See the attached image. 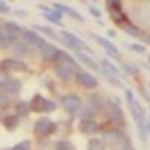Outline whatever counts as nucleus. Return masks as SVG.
<instances>
[{
	"label": "nucleus",
	"mask_w": 150,
	"mask_h": 150,
	"mask_svg": "<svg viewBox=\"0 0 150 150\" xmlns=\"http://www.w3.org/2000/svg\"><path fill=\"white\" fill-rule=\"evenodd\" d=\"M129 107V112H131V116L137 125V129L140 132V140L144 143L146 138H147V119H146V112H144V107L141 105L140 100H134L131 104H128Z\"/></svg>",
	"instance_id": "nucleus-1"
},
{
	"label": "nucleus",
	"mask_w": 150,
	"mask_h": 150,
	"mask_svg": "<svg viewBox=\"0 0 150 150\" xmlns=\"http://www.w3.org/2000/svg\"><path fill=\"white\" fill-rule=\"evenodd\" d=\"M59 37H61V40H62V43L66 45L67 48L73 49L74 52H79V51L85 49V51H88V52L92 54V49H91L86 43H85L80 37H77L76 34H73V33H70V31H67V30H61V31H59Z\"/></svg>",
	"instance_id": "nucleus-2"
},
{
	"label": "nucleus",
	"mask_w": 150,
	"mask_h": 150,
	"mask_svg": "<svg viewBox=\"0 0 150 150\" xmlns=\"http://www.w3.org/2000/svg\"><path fill=\"white\" fill-rule=\"evenodd\" d=\"M30 105H31V112L33 113H52L57 109V104L52 100L45 98L43 95L36 94L31 100H30Z\"/></svg>",
	"instance_id": "nucleus-3"
},
{
	"label": "nucleus",
	"mask_w": 150,
	"mask_h": 150,
	"mask_svg": "<svg viewBox=\"0 0 150 150\" xmlns=\"http://www.w3.org/2000/svg\"><path fill=\"white\" fill-rule=\"evenodd\" d=\"M105 6H107V11H109V13H110V19L113 21L115 24L123 25V24L128 23V16L122 11L120 2H117V0H107Z\"/></svg>",
	"instance_id": "nucleus-4"
},
{
	"label": "nucleus",
	"mask_w": 150,
	"mask_h": 150,
	"mask_svg": "<svg viewBox=\"0 0 150 150\" xmlns=\"http://www.w3.org/2000/svg\"><path fill=\"white\" fill-rule=\"evenodd\" d=\"M103 113L107 116V119H109L112 123L119 125V126L125 125V116L122 113L120 105H117L115 103H105L103 105Z\"/></svg>",
	"instance_id": "nucleus-5"
},
{
	"label": "nucleus",
	"mask_w": 150,
	"mask_h": 150,
	"mask_svg": "<svg viewBox=\"0 0 150 150\" xmlns=\"http://www.w3.org/2000/svg\"><path fill=\"white\" fill-rule=\"evenodd\" d=\"M103 141L105 144H110V146H125V144H129L131 143V138L126 132H123L122 129H113V131H109L105 132L104 137H103Z\"/></svg>",
	"instance_id": "nucleus-6"
},
{
	"label": "nucleus",
	"mask_w": 150,
	"mask_h": 150,
	"mask_svg": "<svg viewBox=\"0 0 150 150\" xmlns=\"http://www.w3.org/2000/svg\"><path fill=\"white\" fill-rule=\"evenodd\" d=\"M33 131H34V134H37V135L48 137V135H51V134H54V132L57 131V123L52 122V120L48 119V117H40L39 120H36Z\"/></svg>",
	"instance_id": "nucleus-7"
},
{
	"label": "nucleus",
	"mask_w": 150,
	"mask_h": 150,
	"mask_svg": "<svg viewBox=\"0 0 150 150\" xmlns=\"http://www.w3.org/2000/svg\"><path fill=\"white\" fill-rule=\"evenodd\" d=\"M61 104H62L64 109H66L67 112H70V113H77L83 105L82 98L76 94H69V95L61 97Z\"/></svg>",
	"instance_id": "nucleus-8"
},
{
	"label": "nucleus",
	"mask_w": 150,
	"mask_h": 150,
	"mask_svg": "<svg viewBox=\"0 0 150 150\" xmlns=\"http://www.w3.org/2000/svg\"><path fill=\"white\" fill-rule=\"evenodd\" d=\"M74 79L79 85H82L83 88H88V89H94L98 86V80L94 74L88 73V71H77L74 74Z\"/></svg>",
	"instance_id": "nucleus-9"
},
{
	"label": "nucleus",
	"mask_w": 150,
	"mask_h": 150,
	"mask_svg": "<svg viewBox=\"0 0 150 150\" xmlns=\"http://www.w3.org/2000/svg\"><path fill=\"white\" fill-rule=\"evenodd\" d=\"M21 88H23V83L18 79H6L2 80V92L9 95V97H15L21 92Z\"/></svg>",
	"instance_id": "nucleus-10"
},
{
	"label": "nucleus",
	"mask_w": 150,
	"mask_h": 150,
	"mask_svg": "<svg viewBox=\"0 0 150 150\" xmlns=\"http://www.w3.org/2000/svg\"><path fill=\"white\" fill-rule=\"evenodd\" d=\"M94 40H97V43L101 45V46L105 49V54L109 55V57H112V58H115V59H119V58H120L119 49L115 46V43H112L109 39H105V37H103V36H98V34H94Z\"/></svg>",
	"instance_id": "nucleus-11"
},
{
	"label": "nucleus",
	"mask_w": 150,
	"mask_h": 150,
	"mask_svg": "<svg viewBox=\"0 0 150 150\" xmlns=\"http://www.w3.org/2000/svg\"><path fill=\"white\" fill-rule=\"evenodd\" d=\"M2 70H11V71H16V73H24L27 71V66L24 61H21L18 58H8L2 61Z\"/></svg>",
	"instance_id": "nucleus-12"
},
{
	"label": "nucleus",
	"mask_w": 150,
	"mask_h": 150,
	"mask_svg": "<svg viewBox=\"0 0 150 150\" xmlns=\"http://www.w3.org/2000/svg\"><path fill=\"white\" fill-rule=\"evenodd\" d=\"M79 131L83 135H94L100 131V125L94 119H82L79 122Z\"/></svg>",
	"instance_id": "nucleus-13"
},
{
	"label": "nucleus",
	"mask_w": 150,
	"mask_h": 150,
	"mask_svg": "<svg viewBox=\"0 0 150 150\" xmlns=\"http://www.w3.org/2000/svg\"><path fill=\"white\" fill-rule=\"evenodd\" d=\"M54 71H55V74H57L61 80H64V82L71 80L73 74L77 73L71 66H67V64H55V66H54Z\"/></svg>",
	"instance_id": "nucleus-14"
},
{
	"label": "nucleus",
	"mask_w": 150,
	"mask_h": 150,
	"mask_svg": "<svg viewBox=\"0 0 150 150\" xmlns=\"http://www.w3.org/2000/svg\"><path fill=\"white\" fill-rule=\"evenodd\" d=\"M39 52H40V55L43 57L45 59H48V61H57V57H58V52H59V49L57 48V46H54V45H51V43H43L40 48H39Z\"/></svg>",
	"instance_id": "nucleus-15"
},
{
	"label": "nucleus",
	"mask_w": 150,
	"mask_h": 150,
	"mask_svg": "<svg viewBox=\"0 0 150 150\" xmlns=\"http://www.w3.org/2000/svg\"><path fill=\"white\" fill-rule=\"evenodd\" d=\"M55 64H67V66H71L76 71H79V64L76 62V59H74L70 54L64 52V51H61V49H59V52H58V57H57Z\"/></svg>",
	"instance_id": "nucleus-16"
},
{
	"label": "nucleus",
	"mask_w": 150,
	"mask_h": 150,
	"mask_svg": "<svg viewBox=\"0 0 150 150\" xmlns=\"http://www.w3.org/2000/svg\"><path fill=\"white\" fill-rule=\"evenodd\" d=\"M76 58L79 59V62H82L83 66H86V67H89L91 70H94V71H101V69L98 67V64L89 57V55H86V54H83L82 51H79V52H76Z\"/></svg>",
	"instance_id": "nucleus-17"
},
{
	"label": "nucleus",
	"mask_w": 150,
	"mask_h": 150,
	"mask_svg": "<svg viewBox=\"0 0 150 150\" xmlns=\"http://www.w3.org/2000/svg\"><path fill=\"white\" fill-rule=\"evenodd\" d=\"M31 112V105H30V101H18L15 104V113L19 119H24L30 115Z\"/></svg>",
	"instance_id": "nucleus-18"
},
{
	"label": "nucleus",
	"mask_w": 150,
	"mask_h": 150,
	"mask_svg": "<svg viewBox=\"0 0 150 150\" xmlns=\"http://www.w3.org/2000/svg\"><path fill=\"white\" fill-rule=\"evenodd\" d=\"M16 36L15 34H9L6 31L2 30V34H0V45H2L3 49H8V48H13V45L16 43Z\"/></svg>",
	"instance_id": "nucleus-19"
},
{
	"label": "nucleus",
	"mask_w": 150,
	"mask_h": 150,
	"mask_svg": "<svg viewBox=\"0 0 150 150\" xmlns=\"http://www.w3.org/2000/svg\"><path fill=\"white\" fill-rule=\"evenodd\" d=\"M2 123H3V128L8 131H15L16 126L19 125V117L16 115H8L2 119Z\"/></svg>",
	"instance_id": "nucleus-20"
},
{
	"label": "nucleus",
	"mask_w": 150,
	"mask_h": 150,
	"mask_svg": "<svg viewBox=\"0 0 150 150\" xmlns=\"http://www.w3.org/2000/svg\"><path fill=\"white\" fill-rule=\"evenodd\" d=\"M23 40L25 42L27 45H34V46H37V43L42 40V37H40L34 30H24V31H23Z\"/></svg>",
	"instance_id": "nucleus-21"
},
{
	"label": "nucleus",
	"mask_w": 150,
	"mask_h": 150,
	"mask_svg": "<svg viewBox=\"0 0 150 150\" xmlns=\"http://www.w3.org/2000/svg\"><path fill=\"white\" fill-rule=\"evenodd\" d=\"M2 30L3 31H6V33H9V34H18V33H23L24 31V28L21 27L19 24H16V23H12V21H6V23H3L2 24Z\"/></svg>",
	"instance_id": "nucleus-22"
},
{
	"label": "nucleus",
	"mask_w": 150,
	"mask_h": 150,
	"mask_svg": "<svg viewBox=\"0 0 150 150\" xmlns=\"http://www.w3.org/2000/svg\"><path fill=\"white\" fill-rule=\"evenodd\" d=\"M101 74H103V77H104V80L105 82H109L112 86H115V88H123V83H122V80L119 79V77H116V76H113V74H110V73H107L105 70H103L101 69V71H100Z\"/></svg>",
	"instance_id": "nucleus-23"
},
{
	"label": "nucleus",
	"mask_w": 150,
	"mask_h": 150,
	"mask_svg": "<svg viewBox=\"0 0 150 150\" xmlns=\"http://www.w3.org/2000/svg\"><path fill=\"white\" fill-rule=\"evenodd\" d=\"M122 28H123V31H125L128 36H131V37H141V36H143L140 27L135 25V24H132V23H126V24H123Z\"/></svg>",
	"instance_id": "nucleus-24"
},
{
	"label": "nucleus",
	"mask_w": 150,
	"mask_h": 150,
	"mask_svg": "<svg viewBox=\"0 0 150 150\" xmlns=\"http://www.w3.org/2000/svg\"><path fill=\"white\" fill-rule=\"evenodd\" d=\"M12 51H13L16 58H19V57L23 58V57L28 55V48H27L25 42H16V43L13 45V48H12Z\"/></svg>",
	"instance_id": "nucleus-25"
},
{
	"label": "nucleus",
	"mask_w": 150,
	"mask_h": 150,
	"mask_svg": "<svg viewBox=\"0 0 150 150\" xmlns=\"http://www.w3.org/2000/svg\"><path fill=\"white\" fill-rule=\"evenodd\" d=\"M45 18L49 21V23H52V24H55V25H59V27H62L64 24H62V21H61V18H62V13L59 12V11H52V12H49V13H45Z\"/></svg>",
	"instance_id": "nucleus-26"
},
{
	"label": "nucleus",
	"mask_w": 150,
	"mask_h": 150,
	"mask_svg": "<svg viewBox=\"0 0 150 150\" xmlns=\"http://www.w3.org/2000/svg\"><path fill=\"white\" fill-rule=\"evenodd\" d=\"M101 66H103V70H105L107 73H110V74H113V76H116V77H119V74H120V70L115 66L113 62H110L109 59H101Z\"/></svg>",
	"instance_id": "nucleus-27"
},
{
	"label": "nucleus",
	"mask_w": 150,
	"mask_h": 150,
	"mask_svg": "<svg viewBox=\"0 0 150 150\" xmlns=\"http://www.w3.org/2000/svg\"><path fill=\"white\" fill-rule=\"evenodd\" d=\"M33 28L34 30H39V31H42L43 34H46L48 37H51V39H54V40H57V39H59L58 37V34L51 28V27H48V25H40V24H34L33 25Z\"/></svg>",
	"instance_id": "nucleus-28"
},
{
	"label": "nucleus",
	"mask_w": 150,
	"mask_h": 150,
	"mask_svg": "<svg viewBox=\"0 0 150 150\" xmlns=\"http://www.w3.org/2000/svg\"><path fill=\"white\" fill-rule=\"evenodd\" d=\"M54 147H55V150H74L73 144L70 141H67V140H58V141H55Z\"/></svg>",
	"instance_id": "nucleus-29"
},
{
	"label": "nucleus",
	"mask_w": 150,
	"mask_h": 150,
	"mask_svg": "<svg viewBox=\"0 0 150 150\" xmlns=\"http://www.w3.org/2000/svg\"><path fill=\"white\" fill-rule=\"evenodd\" d=\"M88 150H104V141L100 138H91L88 143Z\"/></svg>",
	"instance_id": "nucleus-30"
},
{
	"label": "nucleus",
	"mask_w": 150,
	"mask_h": 150,
	"mask_svg": "<svg viewBox=\"0 0 150 150\" xmlns=\"http://www.w3.org/2000/svg\"><path fill=\"white\" fill-rule=\"evenodd\" d=\"M11 150H31V141L30 140H23L18 144H15L13 147H11Z\"/></svg>",
	"instance_id": "nucleus-31"
},
{
	"label": "nucleus",
	"mask_w": 150,
	"mask_h": 150,
	"mask_svg": "<svg viewBox=\"0 0 150 150\" xmlns=\"http://www.w3.org/2000/svg\"><path fill=\"white\" fill-rule=\"evenodd\" d=\"M122 70L128 74H137L138 73V67L134 66V64H123L122 66Z\"/></svg>",
	"instance_id": "nucleus-32"
},
{
	"label": "nucleus",
	"mask_w": 150,
	"mask_h": 150,
	"mask_svg": "<svg viewBox=\"0 0 150 150\" xmlns=\"http://www.w3.org/2000/svg\"><path fill=\"white\" fill-rule=\"evenodd\" d=\"M129 49H132L134 52H137V54H146V46L144 45H140V43H131L129 45Z\"/></svg>",
	"instance_id": "nucleus-33"
},
{
	"label": "nucleus",
	"mask_w": 150,
	"mask_h": 150,
	"mask_svg": "<svg viewBox=\"0 0 150 150\" xmlns=\"http://www.w3.org/2000/svg\"><path fill=\"white\" fill-rule=\"evenodd\" d=\"M52 6H54V9H55V11H59L61 13H64V12L70 13V9H71V8H69V6H66V5H62V3H58V2H57V3H54Z\"/></svg>",
	"instance_id": "nucleus-34"
},
{
	"label": "nucleus",
	"mask_w": 150,
	"mask_h": 150,
	"mask_svg": "<svg viewBox=\"0 0 150 150\" xmlns=\"http://www.w3.org/2000/svg\"><path fill=\"white\" fill-rule=\"evenodd\" d=\"M88 11H89V13H91L92 16H95L97 19H100V16H101V11H100V9L95 6V5H89Z\"/></svg>",
	"instance_id": "nucleus-35"
},
{
	"label": "nucleus",
	"mask_w": 150,
	"mask_h": 150,
	"mask_svg": "<svg viewBox=\"0 0 150 150\" xmlns=\"http://www.w3.org/2000/svg\"><path fill=\"white\" fill-rule=\"evenodd\" d=\"M125 98H126V103H128V104H131V103L135 100L134 92H132L131 89H125Z\"/></svg>",
	"instance_id": "nucleus-36"
},
{
	"label": "nucleus",
	"mask_w": 150,
	"mask_h": 150,
	"mask_svg": "<svg viewBox=\"0 0 150 150\" xmlns=\"http://www.w3.org/2000/svg\"><path fill=\"white\" fill-rule=\"evenodd\" d=\"M70 15H71V16H73L74 19H77V21H80V23H83V21H85V18H83V16H82V15H80V13H79L77 11H74L73 8L70 9Z\"/></svg>",
	"instance_id": "nucleus-37"
},
{
	"label": "nucleus",
	"mask_w": 150,
	"mask_h": 150,
	"mask_svg": "<svg viewBox=\"0 0 150 150\" xmlns=\"http://www.w3.org/2000/svg\"><path fill=\"white\" fill-rule=\"evenodd\" d=\"M0 11H2V13L11 12V8H9V5L5 2V0H2V2H0Z\"/></svg>",
	"instance_id": "nucleus-38"
},
{
	"label": "nucleus",
	"mask_w": 150,
	"mask_h": 150,
	"mask_svg": "<svg viewBox=\"0 0 150 150\" xmlns=\"http://www.w3.org/2000/svg\"><path fill=\"white\" fill-rule=\"evenodd\" d=\"M0 100H2V109H5L6 104L9 105V95H6V94L2 92V97H0Z\"/></svg>",
	"instance_id": "nucleus-39"
},
{
	"label": "nucleus",
	"mask_w": 150,
	"mask_h": 150,
	"mask_svg": "<svg viewBox=\"0 0 150 150\" xmlns=\"http://www.w3.org/2000/svg\"><path fill=\"white\" fill-rule=\"evenodd\" d=\"M45 85L49 88V91H54V83H52V79L49 76H45Z\"/></svg>",
	"instance_id": "nucleus-40"
},
{
	"label": "nucleus",
	"mask_w": 150,
	"mask_h": 150,
	"mask_svg": "<svg viewBox=\"0 0 150 150\" xmlns=\"http://www.w3.org/2000/svg\"><path fill=\"white\" fill-rule=\"evenodd\" d=\"M15 12V15H18V16H27V11L25 9H16V11H13Z\"/></svg>",
	"instance_id": "nucleus-41"
},
{
	"label": "nucleus",
	"mask_w": 150,
	"mask_h": 150,
	"mask_svg": "<svg viewBox=\"0 0 150 150\" xmlns=\"http://www.w3.org/2000/svg\"><path fill=\"white\" fill-rule=\"evenodd\" d=\"M141 42L146 45H150V34H143L141 36Z\"/></svg>",
	"instance_id": "nucleus-42"
},
{
	"label": "nucleus",
	"mask_w": 150,
	"mask_h": 150,
	"mask_svg": "<svg viewBox=\"0 0 150 150\" xmlns=\"http://www.w3.org/2000/svg\"><path fill=\"white\" fill-rule=\"evenodd\" d=\"M37 8H39L40 11H43L45 13H49V12H52V11H54V9H51V8H48V6H45V5H39Z\"/></svg>",
	"instance_id": "nucleus-43"
},
{
	"label": "nucleus",
	"mask_w": 150,
	"mask_h": 150,
	"mask_svg": "<svg viewBox=\"0 0 150 150\" xmlns=\"http://www.w3.org/2000/svg\"><path fill=\"white\" fill-rule=\"evenodd\" d=\"M120 150H135V149H134L132 143H129V144H125V146H123V147H122Z\"/></svg>",
	"instance_id": "nucleus-44"
},
{
	"label": "nucleus",
	"mask_w": 150,
	"mask_h": 150,
	"mask_svg": "<svg viewBox=\"0 0 150 150\" xmlns=\"http://www.w3.org/2000/svg\"><path fill=\"white\" fill-rule=\"evenodd\" d=\"M107 34H109L110 37H116V31L115 30H107Z\"/></svg>",
	"instance_id": "nucleus-45"
},
{
	"label": "nucleus",
	"mask_w": 150,
	"mask_h": 150,
	"mask_svg": "<svg viewBox=\"0 0 150 150\" xmlns=\"http://www.w3.org/2000/svg\"><path fill=\"white\" fill-rule=\"evenodd\" d=\"M147 134H150V120H147Z\"/></svg>",
	"instance_id": "nucleus-46"
},
{
	"label": "nucleus",
	"mask_w": 150,
	"mask_h": 150,
	"mask_svg": "<svg viewBox=\"0 0 150 150\" xmlns=\"http://www.w3.org/2000/svg\"><path fill=\"white\" fill-rule=\"evenodd\" d=\"M97 24H98V25H104V21H101V19H97Z\"/></svg>",
	"instance_id": "nucleus-47"
},
{
	"label": "nucleus",
	"mask_w": 150,
	"mask_h": 150,
	"mask_svg": "<svg viewBox=\"0 0 150 150\" xmlns=\"http://www.w3.org/2000/svg\"><path fill=\"white\" fill-rule=\"evenodd\" d=\"M149 64H150V57H149Z\"/></svg>",
	"instance_id": "nucleus-48"
},
{
	"label": "nucleus",
	"mask_w": 150,
	"mask_h": 150,
	"mask_svg": "<svg viewBox=\"0 0 150 150\" xmlns=\"http://www.w3.org/2000/svg\"><path fill=\"white\" fill-rule=\"evenodd\" d=\"M149 88H150V83H149Z\"/></svg>",
	"instance_id": "nucleus-49"
}]
</instances>
